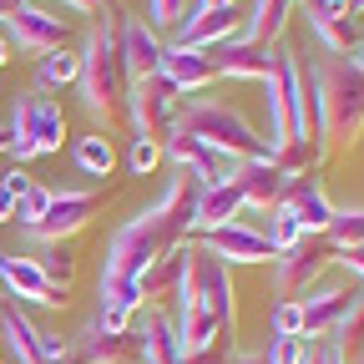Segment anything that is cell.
<instances>
[{
  "label": "cell",
  "mask_w": 364,
  "mask_h": 364,
  "mask_svg": "<svg viewBox=\"0 0 364 364\" xmlns=\"http://www.w3.org/2000/svg\"><path fill=\"white\" fill-rule=\"evenodd\" d=\"M228 364H268V359H263V349H243V354H233Z\"/></svg>",
  "instance_id": "obj_47"
},
{
  "label": "cell",
  "mask_w": 364,
  "mask_h": 364,
  "mask_svg": "<svg viewBox=\"0 0 364 364\" xmlns=\"http://www.w3.org/2000/svg\"><path fill=\"white\" fill-rule=\"evenodd\" d=\"M21 6H31V0H0V21H11Z\"/></svg>",
  "instance_id": "obj_48"
},
{
  "label": "cell",
  "mask_w": 364,
  "mask_h": 364,
  "mask_svg": "<svg viewBox=\"0 0 364 364\" xmlns=\"http://www.w3.org/2000/svg\"><path fill=\"white\" fill-rule=\"evenodd\" d=\"M354 66H359V71H364V36H359V41H354Z\"/></svg>",
  "instance_id": "obj_49"
},
{
  "label": "cell",
  "mask_w": 364,
  "mask_h": 364,
  "mask_svg": "<svg viewBox=\"0 0 364 364\" xmlns=\"http://www.w3.org/2000/svg\"><path fill=\"white\" fill-rule=\"evenodd\" d=\"M182 268H177V344L182 354H198V349H233V334H238V299H233V279H228V263H218L203 243H182Z\"/></svg>",
  "instance_id": "obj_1"
},
{
  "label": "cell",
  "mask_w": 364,
  "mask_h": 364,
  "mask_svg": "<svg viewBox=\"0 0 364 364\" xmlns=\"http://www.w3.org/2000/svg\"><path fill=\"white\" fill-rule=\"evenodd\" d=\"M0 36L11 41V51L41 61V56H51V51H61V46H66V21L51 16V11H41L36 0H31V6H21V11L6 21V31H0Z\"/></svg>",
  "instance_id": "obj_11"
},
{
  "label": "cell",
  "mask_w": 364,
  "mask_h": 364,
  "mask_svg": "<svg viewBox=\"0 0 364 364\" xmlns=\"http://www.w3.org/2000/svg\"><path fill=\"white\" fill-rule=\"evenodd\" d=\"M51 364H71V359H51Z\"/></svg>",
  "instance_id": "obj_55"
},
{
  "label": "cell",
  "mask_w": 364,
  "mask_h": 364,
  "mask_svg": "<svg viewBox=\"0 0 364 364\" xmlns=\"http://www.w3.org/2000/svg\"><path fill=\"white\" fill-rule=\"evenodd\" d=\"M218 263H273V248H268V238H263V228H253V223H223V228H213V233H203L198 238Z\"/></svg>",
  "instance_id": "obj_15"
},
{
  "label": "cell",
  "mask_w": 364,
  "mask_h": 364,
  "mask_svg": "<svg viewBox=\"0 0 364 364\" xmlns=\"http://www.w3.org/2000/svg\"><path fill=\"white\" fill-rule=\"evenodd\" d=\"M177 268H182V253L172 248V253H162L157 263H147L142 273H136V289H142V304H147V309H152L162 294L177 289Z\"/></svg>",
  "instance_id": "obj_27"
},
{
  "label": "cell",
  "mask_w": 364,
  "mask_h": 364,
  "mask_svg": "<svg viewBox=\"0 0 364 364\" xmlns=\"http://www.w3.org/2000/svg\"><path fill=\"white\" fill-rule=\"evenodd\" d=\"M36 263H41V273L51 284H61V289H71V273H76V258H71V243H36V253H31Z\"/></svg>",
  "instance_id": "obj_30"
},
{
  "label": "cell",
  "mask_w": 364,
  "mask_h": 364,
  "mask_svg": "<svg viewBox=\"0 0 364 364\" xmlns=\"http://www.w3.org/2000/svg\"><path fill=\"white\" fill-rule=\"evenodd\" d=\"M203 6H218V11H233V0H203Z\"/></svg>",
  "instance_id": "obj_52"
},
{
  "label": "cell",
  "mask_w": 364,
  "mask_h": 364,
  "mask_svg": "<svg viewBox=\"0 0 364 364\" xmlns=\"http://www.w3.org/2000/svg\"><path fill=\"white\" fill-rule=\"evenodd\" d=\"M0 314H6V289H0Z\"/></svg>",
  "instance_id": "obj_54"
},
{
  "label": "cell",
  "mask_w": 364,
  "mask_h": 364,
  "mask_svg": "<svg viewBox=\"0 0 364 364\" xmlns=\"http://www.w3.org/2000/svg\"><path fill=\"white\" fill-rule=\"evenodd\" d=\"M304 354H309V339L299 334H268V349H263L268 364H304Z\"/></svg>",
  "instance_id": "obj_35"
},
{
  "label": "cell",
  "mask_w": 364,
  "mask_h": 364,
  "mask_svg": "<svg viewBox=\"0 0 364 364\" xmlns=\"http://www.w3.org/2000/svg\"><path fill=\"white\" fill-rule=\"evenodd\" d=\"M162 56H167V41H162L147 21L122 16V61H127V76H132V81L157 76V71H162Z\"/></svg>",
  "instance_id": "obj_18"
},
{
  "label": "cell",
  "mask_w": 364,
  "mask_h": 364,
  "mask_svg": "<svg viewBox=\"0 0 364 364\" xmlns=\"http://www.w3.org/2000/svg\"><path fill=\"white\" fill-rule=\"evenodd\" d=\"M0 182H6V188H11V193L21 198V193L31 188V182H36V177H26V167H11V172H0Z\"/></svg>",
  "instance_id": "obj_43"
},
{
  "label": "cell",
  "mask_w": 364,
  "mask_h": 364,
  "mask_svg": "<svg viewBox=\"0 0 364 364\" xmlns=\"http://www.w3.org/2000/svg\"><path fill=\"white\" fill-rule=\"evenodd\" d=\"M172 132H188V136H198V142H208V147H218V152H228V157H238V162L268 157V142L253 132V122H248L238 107L213 102V97H182Z\"/></svg>",
  "instance_id": "obj_4"
},
{
  "label": "cell",
  "mask_w": 364,
  "mask_h": 364,
  "mask_svg": "<svg viewBox=\"0 0 364 364\" xmlns=\"http://www.w3.org/2000/svg\"><path fill=\"white\" fill-rule=\"evenodd\" d=\"M349 16H364V0H349Z\"/></svg>",
  "instance_id": "obj_53"
},
{
  "label": "cell",
  "mask_w": 364,
  "mask_h": 364,
  "mask_svg": "<svg viewBox=\"0 0 364 364\" xmlns=\"http://www.w3.org/2000/svg\"><path fill=\"white\" fill-rule=\"evenodd\" d=\"M182 16V0H147V26L162 31V26H177Z\"/></svg>",
  "instance_id": "obj_38"
},
{
  "label": "cell",
  "mask_w": 364,
  "mask_h": 364,
  "mask_svg": "<svg viewBox=\"0 0 364 364\" xmlns=\"http://www.w3.org/2000/svg\"><path fill=\"white\" fill-rule=\"evenodd\" d=\"M91 324H97L102 334H132V314H122V309H97V318H91Z\"/></svg>",
  "instance_id": "obj_39"
},
{
  "label": "cell",
  "mask_w": 364,
  "mask_h": 364,
  "mask_svg": "<svg viewBox=\"0 0 364 364\" xmlns=\"http://www.w3.org/2000/svg\"><path fill=\"white\" fill-rule=\"evenodd\" d=\"M279 208H289V213L299 218L304 233H329V223H334V213H339V208L329 203L324 177H318V172H299V177H289V188H284Z\"/></svg>",
  "instance_id": "obj_14"
},
{
  "label": "cell",
  "mask_w": 364,
  "mask_h": 364,
  "mask_svg": "<svg viewBox=\"0 0 364 364\" xmlns=\"http://www.w3.org/2000/svg\"><path fill=\"white\" fill-rule=\"evenodd\" d=\"M136 364H182V344H177V329L162 309H147L136 318Z\"/></svg>",
  "instance_id": "obj_23"
},
{
  "label": "cell",
  "mask_w": 364,
  "mask_h": 364,
  "mask_svg": "<svg viewBox=\"0 0 364 364\" xmlns=\"http://www.w3.org/2000/svg\"><path fill=\"white\" fill-rule=\"evenodd\" d=\"M294 11H304L314 41H318V51H329V56H349V46L359 41V26L349 16V0H299Z\"/></svg>",
  "instance_id": "obj_13"
},
{
  "label": "cell",
  "mask_w": 364,
  "mask_h": 364,
  "mask_svg": "<svg viewBox=\"0 0 364 364\" xmlns=\"http://www.w3.org/2000/svg\"><path fill=\"white\" fill-rule=\"evenodd\" d=\"M0 334H6L16 364H46V359H41V329L31 324L26 309H11V304H6V314H0Z\"/></svg>",
  "instance_id": "obj_25"
},
{
  "label": "cell",
  "mask_w": 364,
  "mask_h": 364,
  "mask_svg": "<svg viewBox=\"0 0 364 364\" xmlns=\"http://www.w3.org/2000/svg\"><path fill=\"white\" fill-rule=\"evenodd\" d=\"M233 188H238L243 208L268 213V208H279V198H284V188H289V177L273 167V157H258V162H243V167H238Z\"/></svg>",
  "instance_id": "obj_21"
},
{
  "label": "cell",
  "mask_w": 364,
  "mask_h": 364,
  "mask_svg": "<svg viewBox=\"0 0 364 364\" xmlns=\"http://www.w3.org/2000/svg\"><path fill=\"white\" fill-rule=\"evenodd\" d=\"M0 152H11V127H0Z\"/></svg>",
  "instance_id": "obj_51"
},
{
  "label": "cell",
  "mask_w": 364,
  "mask_h": 364,
  "mask_svg": "<svg viewBox=\"0 0 364 364\" xmlns=\"http://www.w3.org/2000/svg\"><path fill=\"white\" fill-rule=\"evenodd\" d=\"M11 157L16 167L46 157V152H61L66 147V112L56 107V97H46V91H21L16 97V112H11Z\"/></svg>",
  "instance_id": "obj_6"
},
{
  "label": "cell",
  "mask_w": 364,
  "mask_h": 364,
  "mask_svg": "<svg viewBox=\"0 0 364 364\" xmlns=\"http://www.w3.org/2000/svg\"><path fill=\"white\" fill-rule=\"evenodd\" d=\"M359 304H364V294H359Z\"/></svg>",
  "instance_id": "obj_57"
},
{
  "label": "cell",
  "mask_w": 364,
  "mask_h": 364,
  "mask_svg": "<svg viewBox=\"0 0 364 364\" xmlns=\"http://www.w3.org/2000/svg\"><path fill=\"white\" fill-rule=\"evenodd\" d=\"M102 309L136 314V309H142V289H136V279H122V273H107L102 268Z\"/></svg>",
  "instance_id": "obj_33"
},
{
  "label": "cell",
  "mask_w": 364,
  "mask_h": 364,
  "mask_svg": "<svg viewBox=\"0 0 364 364\" xmlns=\"http://www.w3.org/2000/svg\"><path fill=\"white\" fill-rule=\"evenodd\" d=\"M132 172L136 177H147V172H157V162H162V142H147V136H132Z\"/></svg>",
  "instance_id": "obj_37"
},
{
  "label": "cell",
  "mask_w": 364,
  "mask_h": 364,
  "mask_svg": "<svg viewBox=\"0 0 364 364\" xmlns=\"http://www.w3.org/2000/svg\"><path fill=\"white\" fill-rule=\"evenodd\" d=\"M51 193H56V188H46V182H31V188L16 198V223H21V228L41 223V213L51 208Z\"/></svg>",
  "instance_id": "obj_34"
},
{
  "label": "cell",
  "mask_w": 364,
  "mask_h": 364,
  "mask_svg": "<svg viewBox=\"0 0 364 364\" xmlns=\"http://www.w3.org/2000/svg\"><path fill=\"white\" fill-rule=\"evenodd\" d=\"M102 213V193L86 188V193H51V208L41 213V223L21 228L26 243H66L76 238L81 228H91V218Z\"/></svg>",
  "instance_id": "obj_8"
},
{
  "label": "cell",
  "mask_w": 364,
  "mask_h": 364,
  "mask_svg": "<svg viewBox=\"0 0 364 364\" xmlns=\"http://www.w3.org/2000/svg\"><path fill=\"white\" fill-rule=\"evenodd\" d=\"M268 102V152L304 142V102H309V71L294 51H273V71L263 81Z\"/></svg>",
  "instance_id": "obj_5"
},
{
  "label": "cell",
  "mask_w": 364,
  "mask_h": 364,
  "mask_svg": "<svg viewBox=\"0 0 364 364\" xmlns=\"http://www.w3.org/2000/svg\"><path fill=\"white\" fill-rule=\"evenodd\" d=\"M76 91H81V107H86V117L97 127L127 122L132 76H127V61H122V6L117 0H107V11L97 16V26H91V36H86Z\"/></svg>",
  "instance_id": "obj_2"
},
{
  "label": "cell",
  "mask_w": 364,
  "mask_h": 364,
  "mask_svg": "<svg viewBox=\"0 0 364 364\" xmlns=\"http://www.w3.org/2000/svg\"><path fill=\"white\" fill-rule=\"evenodd\" d=\"M334 263H344L349 273H359V279H364V248H344V253H334Z\"/></svg>",
  "instance_id": "obj_44"
},
{
  "label": "cell",
  "mask_w": 364,
  "mask_h": 364,
  "mask_svg": "<svg viewBox=\"0 0 364 364\" xmlns=\"http://www.w3.org/2000/svg\"><path fill=\"white\" fill-rule=\"evenodd\" d=\"M304 364H349V354H344V349H339L334 339H318V344H309Z\"/></svg>",
  "instance_id": "obj_40"
},
{
  "label": "cell",
  "mask_w": 364,
  "mask_h": 364,
  "mask_svg": "<svg viewBox=\"0 0 364 364\" xmlns=\"http://www.w3.org/2000/svg\"><path fill=\"white\" fill-rule=\"evenodd\" d=\"M238 213H243V198H238L233 182H223V188H203L198 193V208H193V228H198V233H213V228H223V223H238Z\"/></svg>",
  "instance_id": "obj_24"
},
{
  "label": "cell",
  "mask_w": 364,
  "mask_h": 364,
  "mask_svg": "<svg viewBox=\"0 0 364 364\" xmlns=\"http://www.w3.org/2000/svg\"><path fill=\"white\" fill-rule=\"evenodd\" d=\"M238 36H243V31H238V11L208 6V11H198L193 21L177 26V41H172V46H188V51H218V46L238 41Z\"/></svg>",
  "instance_id": "obj_19"
},
{
  "label": "cell",
  "mask_w": 364,
  "mask_h": 364,
  "mask_svg": "<svg viewBox=\"0 0 364 364\" xmlns=\"http://www.w3.org/2000/svg\"><path fill=\"white\" fill-rule=\"evenodd\" d=\"M263 238H268V248H273V258L279 253H289L299 238H309L304 228H299V218L289 213V208H268V228H263Z\"/></svg>",
  "instance_id": "obj_32"
},
{
  "label": "cell",
  "mask_w": 364,
  "mask_h": 364,
  "mask_svg": "<svg viewBox=\"0 0 364 364\" xmlns=\"http://www.w3.org/2000/svg\"><path fill=\"white\" fill-rule=\"evenodd\" d=\"M354 364H364V354H359V359H354Z\"/></svg>",
  "instance_id": "obj_56"
},
{
  "label": "cell",
  "mask_w": 364,
  "mask_h": 364,
  "mask_svg": "<svg viewBox=\"0 0 364 364\" xmlns=\"http://www.w3.org/2000/svg\"><path fill=\"white\" fill-rule=\"evenodd\" d=\"M162 76L182 91V97H198L203 86H213V81H218V61H213V51L167 46V56H162Z\"/></svg>",
  "instance_id": "obj_22"
},
{
  "label": "cell",
  "mask_w": 364,
  "mask_h": 364,
  "mask_svg": "<svg viewBox=\"0 0 364 364\" xmlns=\"http://www.w3.org/2000/svg\"><path fill=\"white\" fill-rule=\"evenodd\" d=\"M324 238H329L334 253H344V248H364V208H339Z\"/></svg>",
  "instance_id": "obj_31"
},
{
  "label": "cell",
  "mask_w": 364,
  "mask_h": 364,
  "mask_svg": "<svg viewBox=\"0 0 364 364\" xmlns=\"http://www.w3.org/2000/svg\"><path fill=\"white\" fill-rule=\"evenodd\" d=\"M309 81L318 102V157L354 147V136L364 132V71L349 56L318 51L309 61Z\"/></svg>",
  "instance_id": "obj_3"
},
{
  "label": "cell",
  "mask_w": 364,
  "mask_h": 364,
  "mask_svg": "<svg viewBox=\"0 0 364 364\" xmlns=\"http://www.w3.org/2000/svg\"><path fill=\"white\" fill-rule=\"evenodd\" d=\"M329 263H334V248H329V238H324V233L299 238L289 253L273 258V289H279V299H304V294H309V284H314Z\"/></svg>",
  "instance_id": "obj_9"
},
{
  "label": "cell",
  "mask_w": 364,
  "mask_h": 364,
  "mask_svg": "<svg viewBox=\"0 0 364 364\" xmlns=\"http://www.w3.org/2000/svg\"><path fill=\"white\" fill-rule=\"evenodd\" d=\"M0 289L6 299H21V304H41V309H61L71 289L51 284L41 273V263L31 253H0Z\"/></svg>",
  "instance_id": "obj_12"
},
{
  "label": "cell",
  "mask_w": 364,
  "mask_h": 364,
  "mask_svg": "<svg viewBox=\"0 0 364 364\" xmlns=\"http://www.w3.org/2000/svg\"><path fill=\"white\" fill-rule=\"evenodd\" d=\"M182 364H228V349L213 344V349H198V354H182Z\"/></svg>",
  "instance_id": "obj_42"
},
{
  "label": "cell",
  "mask_w": 364,
  "mask_h": 364,
  "mask_svg": "<svg viewBox=\"0 0 364 364\" xmlns=\"http://www.w3.org/2000/svg\"><path fill=\"white\" fill-rule=\"evenodd\" d=\"M76 76H81V56H76V51H66V46L36 61V91H51V86H76Z\"/></svg>",
  "instance_id": "obj_29"
},
{
  "label": "cell",
  "mask_w": 364,
  "mask_h": 364,
  "mask_svg": "<svg viewBox=\"0 0 364 364\" xmlns=\"http://www.w3.org/2000/svg\"><path fill=\"white\" fill-rule=\"evenodd\" d=\"M354 299H359V294H349L344 284H324V289H314L309 299H299V309H304V339H309V344L334 339L339 318L349 314V304H354Z\"/></svg>",
  "instance_id": "obj_17"
},
{
  "label": "cell",
  "mask_w": 364,
  "mask_h": 364,
  "mask_svg": "<svg viewBox=\"0 0 364 364\" xmlns=\"http://www.w3.org/2000/svg\"><path fill=\"white\" fill-rule=\"evenodd\" d=\"M66 359L71 364H136V334H102L97 324H81L71 339H66Z\"/></svg>",
  "instance_id": "obj_16"
},
{
  "label": "cell",
  "mask_w": 364,
  "mask_h": 364,
  "mask_svg": "<svg viewBox=\"0 0 364 364\" xmlns=\"http://www.w3.org/2000/svg\"><path fill=\"white\" fill-rule=\"evenodd\" d=\"M177 102H182V91L162 71L142 76V81H132V91H127V122L136 127V136H147V142H167L172 122H177Z\"/></svg>",
  "instance_id": "obj_7"
},
{
  "label": "cell",
  "mask_w": 364,
  "mask_h": 364,
  "mask_svg": "<svg viewBox=\"0 0 364 364\" xmlns=\"http://www.w3.org/2000/svg\"><path fill=\"white\" fill-rule=\"evenodd\" d=\"M71 162H76L86 177H112V167H117L112 136H76V142H71Z\"/></svg>",
  "instance_id": "obj_28"
},
{
  "label": "cell",
  "mask_w": 364,
  "mask_h": 364,
  "mask_svg": "<svg viewBox=\"0 0 364 364\" xmlns=\"http://www.w3.org/2000/svg\"><path fill=\"white\" fill-rule=\"evenodd\" d=\"M6 61H11V41H6V36H0V66H6Z\"/></svg>",
  "instance_id": "obj_50"
},
{
  "label": "cell",
  "mask_w": 364,
  "mask_h": 364,
  "mask_svg": "<svg viewBox=\"0 0 364 364\" xmlns=\"http://www.w3.org/2000/svg\"><path fill=\"white\" fill-rule=\"evenodd\" d=\"M268 329H273V334H299V339H304V309H299V299H279V304H273Z\"/></svg>",
  "instance_id": "obj_36"
},
{
  "label": "cell",
  "mask_w": 364,
  "mask_h": 364,
  "mask_svg": "<svg viewBox=\"0 0 364 364\" xmlns=\"http://www.w3.org/2000/svg\"><path fill=\"white\" fill-rule=\"evenodd\" d=\"M213 61H218V76H228V81H268V71H273V46H253L248 36H238V41L218 46Z\"/></svg>",
  "instance_id": "obj_20"
},
{
  "label": "cell",
  "mask_w": 364,
  "mask_h": 364,
  "mask_svg": "<svg viewBox=\"0 0 364 364\" xmlns=\"http://www.w3.org/2000/svg\"><path fill=\"white\" fill-rule=\"evenodd\" d=\"M294 6H299V0H253V16H248V31H243V36H248L253 46H273V41L284 36Z\"/></svg>",
  "instance_id": "obj_26"
},
{
  "label": "cell",
  "mask_w": 364,
  "mask_h": 364,
  "mask_svg": "<svg viewBox=\"0 0 364 364\" xmlns=\"http://www.w3.org/2000/svg\"><path fill=\"white\" fill-rule=\"evenodd\" d=\"M56 6H66L71 16H97V11H102V0H56Z\"/></svg>",
  "instance_id": "obj_46"
},
{
  "label": "cell",
  "mask_w": 364,
  "mask_h": 364,
  "mask_svg": "<svg viewBox=\"0 0 364 364\" xmlns=\"http://www.w3.org/2000/svg\"><path fill=\"white\" fill-rule=\"evenodd\" d=\"M6 223H16V193L0 182V228H6Z\"/></svg>",
  "instance_id": "obj_45"
},
{
  "label": "cell",
  "mask_w": 364,
  "mask_h": 364,
  "mask_svg": "<svg viewBox=\"0 0 364 364\" xmlns=\"http://www.w3.org/2000/svg\"><path fill=\"white\" fill-rule=\"evenodd\" d=\"M0 364H6V359H0Z\"/></svg>",
  "instance_id": "obj_58"
},
{
  "label": "cell",
  "mask_w": 364,
  "mask_h": 364,
  "mask_svg": "<svg viewBox=\"0 0 364 364\" xmlns=\"http://www.w3.org/2000/svg\"><path fill=\"white\" fill-rule=\"evenodd\" d=\"M162 157H172L182 172L198 182V188H223V182H233L238 167H243L238 157H228V152L198 142V136H188V132H172L167 142H162Z\"/></svg>",
  "instance_id": "obj_10"
},
{
  "label": "cell",
  "mask_w": 364,
  "mask_h": 364,
  "mask_svg": "<svg viewBox=\"0 0 364 364\" xmlns=\"http://www.w3.org/2000/svg\"><path fill=\"white\" fill-rule=\"evenodd\" d=\"M41 359H66V334L61 329H41Z\"/></svg>",
  "instance_id": "obj_41"
}]
</instances>
